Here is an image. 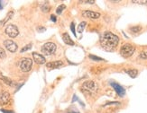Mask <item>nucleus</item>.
<instances>
[{
	"label": "nucleus",
	"mask_w": 147,
	"mask_h": 113,
	"mask_svg": "<svg viewBox=\"0 0 147 113\" xmlns=\"http://www.w3.org/2000/svg\"><path fill=\"white\" fill-rule=\"evenodd\" d=\"M119 38L111 31H105L100 37V45L107 51H114L118 45Z\"/></svg>",
	"instance_id": "nucleus-1"
},
{
	"label": "nucleus",
	"mask_w": 147,
	"mask_h": 113,
	"mask_svg": "<svg viewBox=\"0 0 147 113\" xmlns=\"http://www.w3.org/2000/svg\"><path fill=\"white\" fill-rule=\"evenodd\" d=\"M81 90L83 92H86L88 94H94L98 92V86L94 81H86L82 84Z\"/></svg>",
	"instance_id": "nucleus-2"
},
{
	"label": "nucleus",
	"mask_w": 147,
	"mask_h": 113,
	"mask_svg": "<svg viewBox=\"0 0 147 113\" xmlns=\"http://www.w3.org/2000/svg\"><path fill=\"white\" fill-rule=\"evenodd\" d=\"M135 50H136L135 47H134L133 45H131V44H129V43H126V44H125V45H123L122 47H121L120 54H121V56H123V58H129V56H131L134 54Z\"/></svg>",
	"instance_id": "nucleus-3"
},
{
	"label": "nucleus",
	"mask_w": 147,
	"mask_h": 113,
	"mask_svg": "<svg viewBox=\"0 0 147 113\" xmlns=\"http://www.w3.org/2000/svg\"><path fill=\"white\" fill-rule=\"evenodd\" d=\"M56 49H57V46L55 45V44L53 42H47L45 44H43V45L42 46V52L46 55V56H51L55 53L56 51Z\"/></svg>",
	"instance_id": "nucleus-4"
},
{
	"label": "nucleus",
	"mask_w": 147,
	"mask_h": 113,
	"mask_svg": "<svg viewBox=\"0 0 147 113\" xmlns=\"http://www.w3.org/2000/svg\"><path fill=\"white\" fill-rule=\"evenodd\" d=\"M33 66V60L29 58H24L20 61V69L22 72H29Z\"/></svg>",
	"instance_id": "nucleus-5"
},
{
	"label": "nucleus",
	"mask_w": 147,
	"mask_h": 113,
	"mask_svg": "<svg viewBox=\"0 0 147 113\" xmlns=\"http://www.w3.org/2000/svg\"><path fill=\"white\" fill-rule=\"evenodd\" d=\"M5 33L10 38H16L19 34V31L15 24H9L6 26V28L5 30Z\"/></svg>",
	"instance_id": "nucleus-6"
},
{
	"label": "nucleus",
	"mask_w": 147,
	"mask_h": 113,
	"mask_svg": "<svg viewBox=\"0 0 147 113\" xmlns=\"http://www.w3.org/2000/svg\"><path fill=\"white\" fill-rule=\"evenodd\" d=\"M4 46L5 48L8 50V51L12 52V53H15L16 50H17V44L12 40H5L4 41Z\"/></svg>",
	"instance_id": "nucleus-7"
},
{
	"label": "nucleus",
	"mask_w": 147,
	"mask_h": 113,
	"mask_svg": "<svg viewBox=\"0 0 147 113\" xmlns=\"http://www.w3.org/2000/svg\"><path fill=\"white\" fill-rule=\"evenodd\" d=\"M82 15L88 18V19H92V20H96V19H98L100 17V14L98 12H94L91 10H85L82 12Z\"/></svg>",
	"instance_id": "nucleus-8"
},
{
	"label": "nucleus",
	"mask_w": 147,
	"mask_h": 113,
	"mask_svg": "<svg viewBox=\"0 0 147 113\" xmlns=\"http://www.w3.org/2000/svg\"><path fill=\"white\" fill-rule=\"evenodd\" d=\"M32 56H33L34 61L36 63V64H38V65L45 64L46 59H45V58H44V56L42 54H39V53H37V52H33V53H32Z\"/></svg>",
	"instance_id": "nucleus-9"
},
{
	"label": "nucleus",
	"mask_w": 147,
	"mask_h": 113,
	"mask_svg": "<svg viewBox=\"0 0 147 113\" xmlns=\"http://www.w3.org/2000/svg\"><path fill=\"white\" fill-rule=\"evenodd\" d=\"M110 84H111V86L114 88V90L116 91V92L118 94L120 97H124L125 96V88L123 86H121L120 84H118L117 83H111Z\"/></svg>",
	"instance_id": "nucleus-10"
},
{
	"label": "nucleus",
	"mask_w": 147,
	"mask_h": 113,
	"mask_svg": "<svg viewBox=\"0 0 147 113\" xmlns=\"http://www.w3.org/2000/svg\"><path fill=\"white\" fill-rule=\"evenodd\" d=\"M10 102V94L7 92H3L0 94V104L6 105Z\"/></svg>",
	"instance_id": "nucleus-11"
},
{
	"label": "nucleus",
	"mask_w": 147,
	"mask_h": 113,
	"mask_svg": "<svg viewBox=\"0 0 147 113\" xmlns=\"http://www.w3.org/2000/svg\"><path fill=\"white\" fill-rule=\"evenodd\" d=\"M63 62L61 60H57V61H52V62H48L46 63V67L50 69H54V68H60L61 66H63Z\"/></svg>",
	"instance_id": "nucleus-12"
},
{
	"label": "nucleus",
	"mask_w": 147,
	"mask_h": 113,
	"mask_svg": "<svg viewBox=\"0 0 147 113\" xmlns=\"http://www.w3.org/2000/svg\"><path fill=\"white\" fill-rule=\"evenodd\" d=\"M62 40H63V41H64V43L67 44V45H71V46H73L74 45V41L71 39V37H69V35L67 33H63V35H62Z\"/></svg>",
	"instance_id": "nucleus-13"
},
{
	"label": "nucleus",
	"mask_w": 147,
	"mask_h": 113,
	"mask_svg": "<svg viewBox=\"0 0 147 113\" xmlns=\"http://www.w3.org/2000/svg\"><path fill=\"white\" fill-rule=\"evenodd\" d=\"M0 79H1L5 84H7V85H9V86H15V85H16V84H15V82H14V81H12V80H11L10 78H8V77L4 76V75H2V74H0Z\"/></svg>",
	"instance_id": "nucleus-14"
},
{
	"label": "nucleus",
	"mask_w": 147,
	"mask_h": 113,
	"mask_svg": "<svg viewBox=\"0 0 147 113\" xmlns=\"http://www.w3.org/2000/svg\"><path fill=\"white\" fill-rule=\"evenodd\" d=\"M125 72L129 75V76H131L132 78H135L137 76L138 74V71L136 70V69H125Z\"/></svg>",
	"instance_id": "nucleus-15"
},
{
	"label": "nucleus",
	"mask_w": 147,
	"mask_h": 113,
	"mask_svg": "<svg viewBox=\"0 0 147 113\" xmlns=\"http://www.w3.org/2000/svg\"><path fill=\"white\" fill-rule=\"evenodd\" d=\"M14 15V12L13 11H10L7 15H6V16L5 17L4 20H2L1 22H0V26H3V25H5L6 23V22H7L8 20H10V19L12 18V16Z\"/></svg>",
	"instance_id": "nucleus-16"
},
{
	"label": "nucleus",
	"mask_w": 147,
	"mask_h": 113,
	"mask_svg": "<svg viewBox=\"0 0 147 113\" xmlns=\"http://www.w3.org/2000/svg\"><path fill=\"white\" fill-rule=\"evenodd\" d=\"M86 24L87 23L86 22H81L79 25H78V29H77V31H78L79 33H82L83 31H84L85 27H86Z\"/></svg>",
	"instance_id": "nucleus-17"
},
{
	"label": "nucleus",
	"mask_w": 147,
	"mask_h": 113,
	"mask_svg": "<svg viewBox=\"0 0 147 113\" xmlns=\"http://www.w3.org/2000/svg\"><path fill=\"white\" fill-rule=\"evenodd\" d=\"M50 5H49V3H43L41 5V10L43 12V13H47L50 11Z\"/></svg>",
	"instance_id": "nucleus-18"
},
{
	"label": "nucleus",
	"mask_w": 147,
	"mask_h": 113,
	"mask_svg": "<svg viewBox=\"0 0 147 113\" xmlns=\"http://www.w3.org/2000/svg\"><path fill=\"white\" fill-rule=\"evenodd\" d=\"M141 30H142V27L139 26V25H136V26H133V27L130 28V31H132L133 33H137Z\"/></svg>",
	"instance_id": "nucleus-19"
},
{
	"label": "nucleus",
	"mask_w": 147,
	"mask_h": 113,
	"mask_svg": "<svg viewBox=\"0 0 147 113\" xmlns=\"http://www.w3.org/2000/svg\"><path fill=\"white\" fill-rule=\"evenodd\" d=\"M66 8V5H60L58 7H57V9H56V13L58 15H61V13H62V11L64 10Z\"/></svg>",
	"instance_id": "nucleus-20"
},
{
	"label": "nucleus",
	"mask_w": 147,
	"mask_h": 113,
	"mask_svg": "<svg viewBox=\"0 0 147 113\" xmlns=\"http://www.w3.org/2000/svg\"><path fill=\"white\" fill-rule=\"evenodd\" d=\"M88 58H90L91 60H93V61H104L103 58H101L97 56H94V55H89Z\"/></svg>",
	"instance_id": "nucleus-21"
},
{
	"label": "nucleus",
	"mask_w": 147,
	"mask_h": 113,
	"mask_svg": "<svg viewBox=\"0 0 147 113\" xmlns=\"http://www.w3.org/2000/svg\"><path fill=\"white\" fill-rule=\"evenodd\" d=\"M32 48V44L30 43V44H27L26 46H24L22 49H21V53H23V52H25V51H27V50H29L30 49Z\"/></svg>",
	"instance_id": "nucleus-22"
},
{
	"label": "nucleus",
	"mask_w": 147,
	"mask_h": 113,
	"mask_svg": "<svg viewBox=\"0 0 147 113\" xmlns=\"http://www.w3.org/2000/svg\"><path fill=\"white\" fill-rule=\"evenodd\" d=\"M5 58V51L2 47H0V58Z\"/></svg>",
	"instance_id": "nucleus-23"
},
{
	"label": "nucleus",
	"mask_w": 147,
	"mask_h": 113,
	"mask_svg": "<svg viewBox=\"0 0 147 113\" xmlns=\"http://www.w3.org/2000/svg\"><path fill=\"white\" fill-rule=\"evenodd\" d=\"M71 31H72L73 35H74L75 37H77V34H76V31H75V24H74V23H73V22L71 23Z\"/></svg>",
	"instance_id": "nucleus-24"
},
{
	"label": "nucleus",
	"mask_w": 147,
	"mask_h": 113,
	"mask_svg": "<svg viewBox=\"0 0 147 113\" xmlns=\"http://www.w3.org/2000/svg\"><path fill=\"white\" fill-rule=\"evenodd\" d=\"M132 3H136V4H140V5H144V4H147V1H140V0H133Z\"/></svg>",
	"instance_id": "nucleus-25"
},
{
	"label": "nucleus",
	"mask_w": 147,
	"mask_h": 113,
	"mask_svg": "<svg viewBox=\"0 0 147 113\" xmlns=\"http://www.w3.org/2000/svg\"><path fill=\"white\" fill-rule=\"evenodd\" d=\"M80 3H83V4H94L95 1H93V0H85V1H80Z\"/></svg>",
	"instance_id": "nucleus-26"
},
{
	"label": "nucleus",
	"mask_w": 147,
	"mask_h": 113,
	"mask_svg": "<svg viewBox=\"0 0 147 113\" xmlns=\"http://www.w3.org/2000/svg\"><path fill=\"white\" fill-rule=\"evenodd\" d=\"M140 58L143 59H146L147 58V52H142L140 54Z\"/></svg>",
	"instance_id": "nucleus-27"
},
{
	"label": "nucleus",
	"mask_w": 147,
	"mask_h": 113,
	"mask_svg": "<svg viewBox=\"0 0 147 113\" xmlns=\"http://www.w3.org/2000/svg\"><path fill=\"white\" fill-rule=\"evenodd\" d=\"M37 31H39V33H44V31H46V29L44 27H37Z\"/></svg>",
	"instance_id": "nucleus-28"
},
{
	"label": "nucleus",
	"mask_w": 147,
	"mask_h": 113,
	"mask_svg": "<svg viewBox=\"0 0 147 113\" xmlns=\"http://www.w3.org/2000/svg\"><path fill=\"white\" fill-rule=\"evenodd\" d=\"M51 20H52L53 22H54V23H55V22L57 21V17H56L54 15H51Z\"/></svg>",
	"instance_id": "nucleus-29"
},
{
	"label": "nucleus",
	"mask_w": 147,
	"mask_h": 113,
	"mask_svg": "<svg viewBox=\"0 0 147 113\" xmlns=\"http://www.w3.org/2000/svg\"><path fill=\"white\" fill-rule=\"evenodd\" d=\"M3 113H15L13 110H1Z\"/></svg>",
	"instance_id": "nucleus-30"
},
{
	"label": "nucleus",
	"mask_w": 147,
	"mask_h": 113,
	"mask_svg": "<svg viewBox=\"0 0 147 113\" xmlns=\"http://www.w3.org/2000/svg\"><path fill=\"white\" fill-rule=\"evenodd\" d=\"M112 104H120V102H107V104H105L104 106H107V105H112Z\"/></svg>",
	"instance_id": "nucleus-31"
},
{
	"label": "nucleus",
	"mask_w": 147,
	"mask_h": 113,
	"mask_svg": "<svg viewBox=\"0 0 147 113\" xmlns=\"http://www.w3.org/2000/svg\"><path fill=\"white\" fill-rule=\"evenodd\" d=\"M69 113H79V112H76V111H71V112H69Z\"/></svg>",
	"instance_id": "nucleus-32"
}]
</instances>
